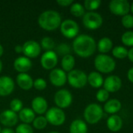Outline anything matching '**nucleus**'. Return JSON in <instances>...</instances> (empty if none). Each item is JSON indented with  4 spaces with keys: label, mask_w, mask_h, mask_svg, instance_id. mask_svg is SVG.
I'll list each match as a JSON object with an SVG mask.
<instances>
[{
    "label": "nucleus",
    "mask_w": 133,
    "mask_h": 133,
    "mask_svg": "<svg viewBox=\"0 0 133 133\" xmlns=\"http://www.w3.org/2000/svg\"><path fill=\"white\" fill-rule=\"evenodd\" d=\"M1 133H16L14 130H12L11 128H5L3 129H2Z\"/></svg>",
    "instance_id": "79ce46f5"
},
{
    "label": "nucleus",
    "mask_w": 133,
    "mask_h": 133,
    "mask_svg": "<svg viewBox=\"0 0 133 133\" xmlns=\"http://www.w3.org/2000/svg\"><path fill=\"white\" fill-rule=\"evenodd\" d=\"M23 104L22 101L19 98H14L9 103L10 110L16 112V113L19 112L23 108Z\"/></svg>",
    "instance_id": "2f4dec72"
},
{
    "label": "nucleus",
    "mask_w": 133,
    "mask_h": 133,
    "mask_svg": "<svg viewBox=\"0 0 133 133\" xmlns=\"http://www.w3.org/2000/svg\"><path fill=\"white\" fill-rule=\"evenodd\" d=\"M48 122L54 126H60L65 122V114L62 109L58 107H52L48 109L45 113Z\"/></svg>",
    "instance_id": "423d86ee"
},
{
    "label": "nucleus",
    "mask_w": 133,
    "mask_h": 133,
    "mask_svg": "<svg viewBox=\"0 0 133 133\" xmlns=\"http://www.w3.org/2000/svg\"><path fill=\"white\" fill-rule=\"evenodd\" d=\"M2 132V128H1V126H0V133Z\"/></svg>",
    "instance_id": "09e8293b"
},
{
    "label": "nucleus",
    "mask_w": 133,
    "mask_h": 133,
    "mask_svg": "<svg viewBox=\"0 0 133 133\" xmlns=\"http://www.w3.org/2000/svg\"><path fill=\"white\" fill-rule=\"evenodd\" d=\"M32 123H33V126L36 129H38V130H42L45 129L48 124L45 116H42V115L36 117Z\"/></svg>",
    "instance_id": "c85d7f7f"
},
{
    "label": "nucleus",
    "mask_w": 133,
    "mask_h": 133,
    "mask_svg": "<svg viewBox=\"0 0 133 133\" xmlns=\"http://www.w3.org/2000/svg\"><path fill=\"white\" fill-rule=\"evenodd\" d=\"M122 41L126 46H133V31H127L122 36Z\"/></svg>",
    "instance_id": "f704fd0d"
},
{
    "label": "nucleus",
    "mask_w": 133,
    "mask_h": 133,
    "mask_svg": "<svg viewBox=\"0 0 133 133\" xmlns=\"http://www.w3.org/2000/svg\"><path fill=\"white\" fill-rule=\"evenodd\" d=\"M95 40L90 35L81 34L77 36L72 42V48L75 53L81 58H88L96 51Z\"/></svg>",
    "instance_id": "f257e3e1"
},
{
    "label": "nucleus",
    "mask_w": 133,
    "mask_h": 133,
    "mask_svg": "<svg viewBox=\"0 0 133 133\" xmlns=\"http://www.w3.org/2000/svg\"><path fill=\"white\" fill-rule=\"evenodd\" d=\"M13 66L19 73H26L32 68V62L26 56H19L15 59Z\"/></svg>",
    "instance_id": "f3484780"
},
{
    "label": "nucleus",
    "mask_w": 133,
    "mask_h": 133,
    "mask_svg": "<svg viewBox=\"0 0 133 133\" xmlns=\"http://www.w3.org/2000/svg\"><path fill=\"white\" fill-rule=\"evenodd\" d=\"M130 9H131L132 12L133 13V2H132V5H130Z\"/></svg>",
    "instance_id": "49530a36"
},
{
    "label": "nucleus",
    "mask_w": 133,
    "mask_h": 133,
    "mask_svg": "<svg viewBox=\"0 0 133 133\" xmlns=\"http://www.w3.org/2000/svg\"><path fill=\"white\" fill-rule=\"evenodd\" d=\"M41 47L40 44L35 41L30 40L23 43V53L24 56L29 58H35L41 54Z\"/></svg>",
    "instance_id": "9b49d317"
},
{
    "label": "nucleus",
    "mask_w": 133,
    "mask_h": 133,
    "mask_svg": "<svg viewBox=\"0 0 133 133\" xmlns=\"http://www.w3.org/2000/svg\"><path fill=\"white\" fill-rule=\"evenodd\" d=\"M70 12L72 16L76 17H81L85 15L84 6L79 2H73L70 6Z\"/></svg>",
    "instance_id": "bb28decb"
},
{
    "label": "nucleus",
    "mask_w": 133,
    "mask_h": 133,
    "mask_svg": "<svg viewBox=\"0 0 133 133\" xmlns=\"http://www.w3.org/2000/svg\"><path fill=\"white\" fill-rule=\"evenodd\" d=\"M84 118L91 125L97 123L103 117V109L97 104H90L84 110Z\"/></svg>",
    "instance_id": "20e7f679"
},
{
    "label": "nucleus",
    "mask_w": 133,
    "mask_h": 133,
    "mask_svg": "<svg viewBox=\"0 0 133 133\" xmlns=\"http://www.w3.org/2000/svg\"><path fill=\"white\" fill-rule=\"evenodd\" d=\"M48 101L43 97H35L31 101V109L35 114H37L39 115L45 114L48 111Z\"/></svg>",
    "instance_id": "dca6fc26"
},
{
    "label": "nucleus",
    "mask_w": 133,
    "mask_h": 133,
    "mask_svg": "<svg viewBox=\"0 0 133 133\" xmlns=\"http://www.w3.org/2000/svg\"><path fill=\"white\" fill-rule=\"evenodd\" d=\"M94 66L101 72L109 73L115 70V61L109 55L101 54L98 55L94 59Z\"/></svg>",
    "instance_id": "7ed1b4c3"
},
{
    "label": "nucleus",
    "mask_w": 133,
    "mask_h": 133,
    "mask_svg": "<svg viewBox=\"0 0 133 133\" xmlns=\"http://www.w3.org/2000/svg\"><path fill=\"white\" fill-rule=\"evenodd\" d=\"M19 119L25 124H30L34 122V118H36V114L34 111L30 108H23L18 115Z\"/></svg>",
    "instance_id": "aec40b11"
},
{
    "label": "nucleus",
    "mask_w": 133,
    "mask_h": 133,
    "mask_svg": "<svg viewBox=\"0 0 133 133\" xmlns=\"http://www.w3.org/2000/svg\"><path fill=\"white\" fill-rule=\"evenodd\" d=\"M2 62L0 59V72H2Z\"/></svg>",
    "instance_id": "a18cd8bd"
},
{
    "label": "nucleus",
    "mask_w": 133,
    "mask_h": 133,
    "mask_svg": "<svg viewBox=\"0 0 133 133\" xmlns=\"http://www.w3.org/2000/svg\"><path fill=\"white\" fill-rule=\"evenodd\" d=\"M49 80L55 87H62L67 82V74L62 69H54L50 72Z\"/></svg>",
    "instance_id": "4468645a"
},
{
    "label": "nucleus",
    "mask_w": 133,
    "mask_h": 133,
    "mask_svg": "<svg viewBox=\"0 0 133 133\" xmlns=\"http://www.w3.org/2000/svg\"><path fill=\"white\" fill-rule=\"evenodd\" d=\"M111 12L117 16H125L129 14L130 4L127 0H112L109 4Z\"/></svg>",
    "instance_id": "9d476101"
},
{
    "label": "nucleus",
    "mask_w": 133,
    "mask_h": 133,
    "mask_svg": "<svg viewBox=\"0 0 133 133\" xmlns=\"http://www.w3.org/2000/svg\"><path fill=\"white\" fill-rule=\"evenodd\" d=\"M48 84L44 79L43 78H37L34 80V87L37 90H44L46 89Z\"/></svg>",
    "instance_id": "c9c22d12"
},
{
    "label": "nucleus",
    "mask_w": 133,
    "mask_h": 133,
    "mask_svg": "<svg viewBox=\"0 0 133 133\" xmlns=\"http://www.w3.org/2000/svg\"><path fill=\"white\" fill-rule=\"evenodd\" d=\"M3 53H4V48H3V47H2V45L0 44V58L2 56V55H3Z\"/></svg>",
    "instance_id": "c03bdc74"
},
{
    "label": "nucleus",
    "mask_w": 133,
    "mask_h": 133,
    "mask_svg": "<svg viewBox=\"0 0 133 133\" xmlns=\"http://www.w3.org/2000/svg\"><path fill=\"white\" fill-rule=\"evenodd\" d=\"M37 22L42 29L48 31H52L60 27L62 21V16L58 12L53 9H48L40 14Z\"/></svg>",
    "instance_id": "f03ea898"
},
{
    "label": "nucleus",
    "mask_w": 133,
    "mask_h": 133,
    "mask_svg": "<svg viewBox=\"0 0 133 133\" xmlns=\"http://www.w3.org/2000/svg\"><path fill=\"white\" fill-rule=\"evenodd\" d=\"M83 23L87 29L96 30L102 25L103 18L97 12H88L83 16Z\"/></svg>",
    "instance_id": "1a4fd4ad"
},
{
    "label": "nucleus",
    "mask_w": 133,
    "mask_h": 133,
    "mask_svg": "<svg viewBox=\"0 0 133 133\" xmlns=\"http://www.w3.org/2000/svg\"><path fill=\"white\" fill-rule=\"evenodd\" d=\"M57 3L63 7H66V6H69L73 3L72 0H57Z\"/></svg>",
    "instance_id": "58836bf2"
},
{
    "label": "nucleus",
    "mask_w": 133,
    "mask_h": 133,
    "mask_svg": "<svg viewBox=\"0 0 133 133\" xmlns=\"http://www.w3.org/2000/svg\"><path fill=\"white\" fill-rule=\"evenodd\" d=\"M54 102L56 104V107L61 109L67 108L72 102V95L68 90L61 89L55 94Z\"/></svg>",
    "instance_id": "6e6552de"
},
{
    "label": "nucleus",
    "mask_w": 133,
    "mask_h": 133,
    "mask_svg": "<svg viewBox=\"0 0 133 133\" xmlns=\"http://www.w3.org/2000/svg\"><path fill=\"white\" fill-rule=\"evenodd\" d=\"M67 81L72 87L80 89L87 83V76L82 70L73 69L67 74Z\"/></svg>",
    "instance_id": "39448f33"
},
{
    "label": "nucleus",
    "mask_w": 133,
    "mask_h": 133,
    "mask_svg": "<svg viewBox=\"0 0 133 133\" xmlns=\"http://www.w3.org/2000/svg\"><path fill=\"white\" fill-rule=\"evenodd\" d=\"M122 119L117 115H113L107 121V126L111 132H118L122 127Z\"/></svg>",
    "instance_id": "412c9836"
},
{
    "label": "nucleus",
    "mask_w": 133,
    "mask_h": 133,
    "mask_svg": "<svg viewBox=\"0 0 133 133\" xmlns=\"http://www.w3.org/2000/svg\"><path fill=\"white\" fill-rule=\"evenodd\" d=\"M19 117L17 113L6 109L0 113V123L6 128H11L17 125Z\"/></svg>",
    "instance_id": "ddd939ff"
},
{
    "label": "nucleus",
    "mask_w": 133,
    "mask_h": 133,
    "mask_svg": "<svg viewBox=\"0 0 133 133\" xmlns=\"http://www.w3.org/2000/svg\"><path fill=\"white\" fill-rule=\"evenodd\" d=\"M128 57L129 58V60L133 62V48H132L129 51V53H128Z\"/></svg>",
    "instance_id": "37998d69"
},
{
    "label": "nucleus",
    "mask_w": 133,
    "mask_h": 133,
    "mask_svg": "<svg viewBox=\"0 0 133 133\" xmlns=\"http://www.w3.org/2000/svg\"><path fill=\"white\" fill-rule=\"evenodd\" d=\"M128 53H129L128 50L125 47H122V46H117L114 48L112 50L113 55L115 58H120V59L126 58L128 56Z\"/></svg>",
    "instance_id": "7c9ffc66"
},
{
    "label": "nucleus",
    "mask_w": 133,
    "mask_h": 133,
    "mask_svg": "<svg viewBox=\"0 0 133 133\" xmlns=\"http://www.w3.org/2000/svg\"><path fill=\"white\" fill-rule=\"evenodd\" d=\"M113 46V43L111 40L108 37H103L101 38L97 44L98 51L101 53H108L109 52Z\"/></svg>",
    "instance_id": "a878e982"
},
{
    "label": "nucleus",
    "mask_w": 133,
    "mask_h": 133,
    "mask_svg": "<svg viewBox=\"0 0 133 133\" xmlns=\"http://www.w3.org/2000/svg\"><path fill=\"white\" fill-rule=\"evenodd\" d=\"M16 53L17 54H20V53H23V45H19V44H17L15 48H14Z\"/></svg>",
    "instance_id": "ea45409f"
},
{
    "label": "nucleus",
    "mask_w": 133,
    "mask_h": 133,
    "mask_svg": "<svg viewBox=\"0 0 133 133\" xmlns=\"http://www.w3.org/2000/svg\"><path fill=\"white\" fill-rule=\"evenodd\" d=\"M104 81L103 76L97 72H92L87 76V83L94 88L101 87L104 84Z\"/></svg>",
    "instance_id": "b1692460"
},
{
    "label": "nucleus",
    "mask_w": 133,
    "mask_h": 133,
    "mask_svg": "<svg viewBox=\"0 0 133 133\" xmlns=\"http://www.w3.org/2000/svg\"><path fill=\"white\" fill-rule=\"evenodd\" d=\"M58 55L54 51H45L41 57V65L46 70H52L58 64Z\"/></svg>",
    "instance_id": "f8f14e48"
},
{
    "label": "nucleus",
    "mask_w": 133,
    "mask_h": 133,
    "mask_svg": "<svg viewBox=\"0 0 133 133\" xmlns=\"http://www.w3.org/2000/svg\"><path fill=\"white\" fill-rule=\"evenodd\" d=\"M60 31L62 34L67 38H76L79 31L78 23L72 19H65L60 25Z\"/></svg>",
    "instance_id": "0eeeda50"
},
{
    "label": "nucleus",
    "mask_w": 133,
    "mask_h": 133,
    "mask_svg": "<svg viewBox=\"0 0 133 133\" xmlns=\"http://www.w3.org/2000/svg\"><path fill=\"white\" fill-rule=\"evenodd\" d=\"M104 87L109 93L116 92L122 87V79L118 76H109L104 81Z\"/></svg>",
    "instance_id": "a211bd4d"
},
{
    "label": "nucleus",
    "mask_w": 133,
    "mask_h": 133,
    "mask_svg": "<svg viewBox=\"0 0 133 133\" xmlns=\"http://www.w3.org/2000/svg\"><path fill=\"white\" fill-rule=\"evenodd\" d=\"M40 45H41V48L45 50V51H53V49L55 47V42L51 37H44L41 39Z\"/></svg>",
    "instance_id": "cd10ccee"
},
{
    "label": "nucleus",
    "mask_w": 133,
    "mask_h": 133,
    "mask_svg": "<svg viewBox=\"0 0 133 133\" xmlns=\"http://www.w3.org/2000/svg\"><path fill=\"white\" fill-rule=\"evenodd\" d=\"M16 81L19 87L23 90H29L34 86V79L28 73H19Z\"/></svg>",
    "instance_id": "6ab92c4d"
},
{
    "label": "nucleus",
    "mask_w": 133,
    "mask_h": 133,
    "mask_svg": "<svg viewBox=\"0 0 133 133\" xmlns=\"http://www.w3.org/2000/svg\"><path fill=\"white\" fill-rule=\"evenodd\" d=\"M122 108V103L117 99H111L106 102L104 106V110L108 114L115 115Z\"/></svg>",
    "instance_id": "5701e85b"
},
{
    "label": "nucleus",
    "mask_w": 133,
    "mask_h": 133,
    "mask_svg": "<svg viewBox=\"0 0 133 133\" xmlns=\"http://www.w3.org/2000/svg\"><path fill=\"white\" fill-rule=\"evenodd\" d=\"M101 4L100 0H86L84 2V8L90 12H93L95 9H97Z\"/></svg>",
    "instance_id": "473e14b6"
},
{
    "label": "nucleus",
    "mask_w": 133,
    "mask_h": 133,
    "mask_svg": "<svg viewBox=\"0 0 133 133\" xmlns=\"http://www.w3.org/2000/svg\"><path fill=\"white\" fill-rule=\"evenodd\" d=\"M96 97L100 102H105L109 98V92H108L105 89H101L97 93Z\"/></svg>",
    "instance_id": "e433bc0d"
},
{
    "label": "nucleus",
    "mask_w": 133,
    "mask_h": 133,
    "mask_svg": "<svg viewBox=\"0 0 133 133\" xmlns=\"http://www.w3.org/2000/svg\"><path fill=\"white\" fill-rule=\"evenodd\" d=\"M48 133H60V132H55V131H53V132H48Z\"/></svg>",
    "instance_id": "de8ad7c7"
},
{
    "label": "nucleus",
    "mask_w": 133,
    "mask_h": 133,
    "mask_svg": "<svg viewBox=\"0 0 133 133\" xmlns=\"http://www.w3.org/2000/svg\"><path fill=\"white\" fill-rule=\"evenodd\" d=\"M16 133H34V129L32 126L29 124L21 123L19 124L15 130Z\"/></svg>",
    "instance_id": "72a5a7b5"
},
{
    "label": "nucleus",
    "mask_w": 133,
    "mask_h": 133,
    "mask_svg": "<svg viewBox=\"0 0 133 133\" xmlns=\"http://www.w3.org/2000/svg\"><path fill=\"white\" fill-rule=\"evenodd\" d=\"M71 52V47L67 43H61L56 47L55 53L57 55L60 56H65L67 55H70Z\"/></svg>",
    "instance_id": "c756f323"
},
{
    "label": "nucleus",
    "mask_w": 133,
    "mask_h": 133,
    "mask_svg": "<svg viewBox=\"0 0 133 133\" xmlns=\"http://www.w3.org/2000/svg\"><path fill=\"white\" fill-rule=\"evenodd\" d=\"M15 88L13 79L8 76H0V96L5 97L10 95Z\"/></svg>",
    "instance_id": "2eb2a0df"
},
{
    "label": "nucleus",
    "mask_w": 133,
    "mask_h": 133,
    "mask_svg": "<svg viewBox=\"0 0 133 133\" xmlns=\"http://www.w3.org/2000/svg\"><path fill=\"white\" fill-rule=\"evenodd\" d=\"M122 23L125 28H132L133 27V16L130 14H127L122 16Z\"/></svg>",
    "instance_id": "4c0bfd02"
},
{
    "label": "nucleus",
    "mask_w": 133,
    "mask_h": 133,
    "mask_svg": "<svg viewBox=\"0 0 133 133\" xmlns=\"http://www.w3.org/2000/svg\"><path fill=\"white\" fill-rule=\"evenodd\" d=\"M75 63H76L75 58L72 55H67L62 57L61 61V65L62 67V70L68 72H71L72 70H73Z\"/></svg>",
    "instance_id": "393cba45"
},
{
    "label": "nucleus",
    "mask_w": 133,
    "mask_h": 133,
    "mask_svg": "<svg viewBox=\"0 0 133 133\" xmlns=\"http://www.w3.org/2000/svg\"><path fill=\"white\" fill-rule=\"evenodd\" d=\"M128 79L133 83V67L131 68L128 72Z\"/></svg>",
    "instance_id": "a19ab883"
},
{
    "label": "nucleus",
    "mask_w": 133,
    "mask_h": 133,
    "mask_svg": "<svg viewBox=\"0 0 133 133\" xmlns=\"http://www.w3.org/2000/svg\"><path fill=\"white\" fill-rule=\"evenodd\" d=\"M88 128L86 122L81 119H76L72 122L69 127L70 133H87Z\"/></svg>",
    "instance_id": "4be33fe9"
}]
</instances>
